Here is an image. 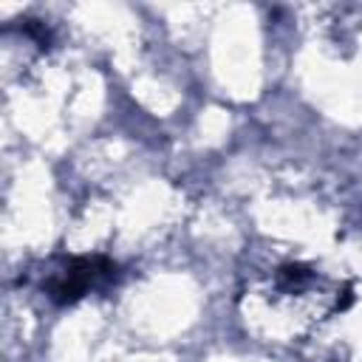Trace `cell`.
Returning <instances> with one entry per match:
<instances>
[{"label":"cell","instance_id":"1","mask_svg":"<svg viewBox=\"0 0 362 362\" xmlns=\"http://www.w3.org/2000/svg\"><path fill=\"white\" fill-rule=\"evenodd\" d=\"M119 266L102 255L93 257H71L68 263H62L57 272H51V277L45 280V294L48 300L59 303V305H71L76 300H82L88 291L102 288L105 283L116 280Z\"/></svg>","mask_w":362,"mask_h":362}]
</instances>
